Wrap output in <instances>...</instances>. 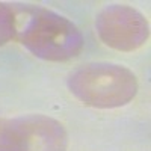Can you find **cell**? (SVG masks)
<instances>
[{"label":"cell","mask_w":151,"mask_h":151,"mask_svg":"<svg viewBox=\"0 0 151 151\" xmlns=\"http://www.w3.org/2000/svg\"><path fill=\"white\" fill-rule=\"evenodd\" d=\"M15 38L36 58L64 62L83 48V35L73 21L35 5H12Z\"/></svg>","instance_id":"cell-1"},{"label":"cell","mask_w":151,"mask_h":151,"mask_svg":"<svg viewBox=\"0 0 151 151\" xmlns=\"http://www.w3.org/2000/svg\"><path fill=\"white\" fill-rule=\"evenodd\" d=\"M68 88L76 98L88 106L112 109L121 107L134 98L137 79L133 71L122 65L91 62L70 76Z\"/></svg>","instance_id":"cell-2"},{"label":"cell","mask_w":151,"mask_h":151,"mask_svg":"<svg viewBox=\"0 0 151 151\" xmlns=\"http://www.w3.org/2000/svg\"><path fill=\"white\" fill-rule=\"evenodd\" d=\"M68 136L59 121L26 115L0 121V151H65Z\"/></svg>","instance_id":"cell-3"},{"label":"cell","mask_w":151,"mask_h":151,"mask_svg":"<svg viewBox=\"0 0 151 151\" xmlns=\"http://www.w3.org/2000/svg\"><path fill=\"white\" fill-rule=\"evenodd\" d=\"M95 27L100 40L119 52H134L150 36L147 18L127 5H109L101 9L95 18Z\"/></svg>","instance_id":"cell-4"},{"label":"cell","mask_w":151,"mask_h":151,"mask_svg":"<svg viewBox=\"0 0 151 151\" xmlns=\"http://www.w3.org/2000/svg\"><path fill=\"white\" fill-rule=\"evenodd\" d=\"M15 38V17L9 5L0 3V47Z\"/></svg>","instance_id":"cell-5"}]
</instances>
